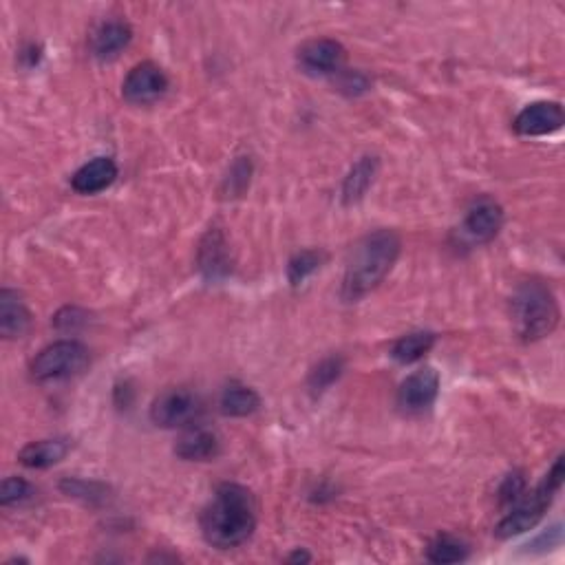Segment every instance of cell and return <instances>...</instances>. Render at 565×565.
<instances>
[{"instance_id":"4fadbf2b","label":"cell","mask_w":565,"mask_h":565,"mask_svg":"<svg viewBox=\"0 0 565 565\" xmlns=\"http://www.w3.org/2000/svg\"><path fill=\"white\" fill-rule=\"evenodd\" d=\"M133 31L122 20H109L102 23L91 36V51L98 60H115L131 45Z\"/></svg>"},{"instance_id":"ba28073f","label":"cell","mask_w":565,"mask_h":565,"mask_svg":"<svg viewBox=\"0 0 565 565\" xmlns=\"http://www.w3.org/2000/svg\"><path fill=\"white\" fill-rule=\"evenodd\" d=\"M440 393V376L431 369H420L411 373V376L402 382L398 391V404L402 411L407 413H422L433 407Z\"/></svg>"},{"instance_id":"44dd1931","label":"cell","mask_w":565,"mask_h":565,"mask_svg":"<svg viewBox=\"0 0 565 565\" xmlns=\"http://www.w3.org/2000/svg\"><path fill=\"white\" fill-rule=\"evenodd\" d=\"M468 554H471V548L462 539L451 535H440L426 550V557L433 563H460L468 559Z\"/></svg>"},{"instance_id":"603a6c76","label":"cell","mask_w":565,"mask_h":565,"mask_svg":"<svg viewBox=\"0 0 565 565\" xmlns=\"http://www.w3.org/2000/svg\"><path fill=\"white\" fill-rule=\"evenodd\" d=\"M318 268H321V254H318V252H301L290 261L287 274H290V281L294 285H298V283H303L309 274H314Z\"/></svg>"},{"instance_id":"6da1fadb","label":"cell","mask_w":565,"mask_h":565,"mask_svg":"<svg viewBox=\"0 0 565 565\" xmlns=\"http://www.w3.org/2000/svg\"><path fill=\"white\" fill-rule=\"evenodd\" d=\"M257 528V501L245 486L221 484L201 513V532L212 548L243 546Z\"/></svg>"},{"instance_id":"d4e9b609","label":"cell","mask_w":565,"mask_h":565,"mask_svg":"<svg viewBox=\"0 0 565 565\" xmlns=\"http://www.w3.org/2000/svg\"><path fill=\"white\" fill-rule=\"evenodd\" d=\"M524 490H526V482H524V477H521L519 473L515 475H510L506 477V482L504 486H501V501L504 504H515V501L524 495Z\"/></svg>"},{"instance_id":"7a4b0ae2","label":"cell","mask_w":565,"mask_h":565,"mask_svg":"<svg viewBox=\"0 0 565 565\" xmlns=\"http://www.w3.org/2000/svg\"><path fill=\"white\" fill-rule=\"evenodd\" d=\"M400 237L393 230H378L362 239L347 263L343 279L345 301H358L387 279L400 257Z\"/></svg>"},{"instance_id":"ffe728a7","label":"cell","mask_w":565,"mask_h":565,"mask_svg":"<svg viewBox=\"0 0 565 565\" xmlns=\"http://www.w3.org/2000/svg\"><path fill=\"white\" fill-rule=\"evenodd\" d=\"M435 345V334L431 332H411L402 336L391 349V356L402 365H411V362L424 358Z\"/></svg>"},{"instance_id":"8fae6325","label":"cell","mask_w":565,"mask_h":565,"mask_svg":"<svg viewBox=\"0 0 565 565\" xmlns=\"http://www.w3.org/2000/svg\"><path fill=\"white\" fill-rule=\"evenodd\" d=\"M513 126L524 137L550 135L563 126V109L559 102H535L517 115Z\"/></svg>"},{"instance_id":"2e32d148","label":"cell","mask_w":565,"mask_h":565,"mask_svg":"<svg viewBox=\"0 0 565 565\" xmlns=\"http://www.w3.org/2000/svg\"><path fill=\"white\" fill-rule=\"evenodd\" d=\"M69 449L71 444L67 440H40L27 444L25 449L20 451L18 460L29 468H49L65 460Z\"/></svg>"},{"instance_id":"8992f818","label":"cell","mask_w":565,"mask_h":565,"mask_svg":"<svg viewBox=\"0 0 565 565\" xmlns=\"http://www.w3.org/2000/svg\"><path fill=\"white\" fill-rule=\"evenodd\" d=\"M201 411V402L188 389H168L151 407V420L162 429H177L193 422Z\"/></svg>"},{"instance_id":"5b68a950","label":"cell","mask_w":565,"mask_h":565,"mask_svg":"<svg viewBox=\"0 0 565 565\" xmlns=\"http://www.w3.org/2000/svg\"><path fill=\"white\" fill-rule=\"evenodd\" d=\"M89 365V349L78 340H58L45 347L31 362V376L38 382H58L78 376Z\"/></svg>"},{"instance_id":"cb8c5ba5","label":"cell","mask_w":565,"mask_h":565,"mask_svg":"<svg viewBox=\"0 0 565 565\" xmlns=\"http://www.w3.org/2000/svg\"><path fill=\"white\" fill-rule=\"evenodd\" d=\"M340 371H343V360L340 358H327L323 360L321 365H318L312 373V378H309V385H312L314 391H323L329 385H332L334 380H338Z\"/></svg>"},{"instance_id":"277c9868","label":"cell","mask_w":565,"mask_h":565,"mask_svg":"<svg viewBox=\"0 0 565 565\" xmlns=\"http://www.w3.org/2000/svg\"><path fill=\"white\" fill-rule=\"evenodd\" d=\"M563 457H559L557 462L552 464L550 473L543 477V482L532 490V493H524L517 501L510 513L499 521L497 526V537L501 539H510L515 535H521V532H528L535 528L539 521L546 515V510L550 508V504L557 497V493L561 490L563 484Z\"/></svg>"},{"instance_id":"d6986e66","label":"cell","mask_w":565,"mask_h":565,"mask_svg":"<svg viewBox=\"0 0 565 565\" xmlns=\"http://www.w3.org/2000/svg\"><path fill=\"white\" fill-rule=\"evenodd\" d=\"M376 170H378L376 157L360 159V162L351 168V173L345 179V186H343L345 204H356L358 199L365 197L367 188L373 184V177H376Z\"/></svg>"},{"instance_id":"5bb4252c","label":"cell","mask_w":565,"mask_h":565,"mask_svg":"<svg viewBox=\"0 0 565 565\" xmlns=\"http://www.w3.org/2000/svg\"><path fill=\"white\" fill-rule=\"evenodd\" d=\"M175 453L188 462H208L219 455V437L204 426H193L181 433L175 444Z\"/></svg>"},{"instance_id":"7402d4cb","label":"cell","mask_w":565,"mask_h":565,"mask_svg":"<svg viewBox=\"0 0 565 565\" xmlns=\"http://www.w3.org/2000/svg\"><path fill=\"white\" fill-rule=\"evenodd\" d=\"M34 486H31L27 479L23 477H7L3 482V488H0V504L3 506H14V504H23V501L34 497Z\"/></svg>"},{"instance_id":"7c38bea8","label":"cell","mask_w":565,"mask_h":565,"mask_svg":"<svg viewBox=\"0 0 565 565\" xmlns=\"http://www.w3.org/2000/svg\"><path fill=\"white\" fill-rule=\"evenodd\" d=\"M115 179H117V166L113 159L95 157L71 177V186L80 195H98L102 190L109 188Z\"/></svg>"},{"instance_id":"3957f363","label":"cell","mask_w":565,"mask_h":565,"mask_svg":"<svg viewBox=\"0 0 565 565\" xmlns=\"http://www.w3.org/2000/svg\"><path fill=\"white\" fill-rule=\"evenodd\" d=\"M513 321L517 334L524 340H539L554 332L559 323L557 298L539 281L519 287L513 296Z\"/></svg>"},{"instance_id":"484cf974","label":"cell","mask_w":565,"mask_h":565,"mask_svg":"<svg viewBox=\"0 0 565 565\" xmlns=\"http://www.w3.org/2000/svg\"><path fill=\"white\" fill-rule=\"evenodd\" d=\"M290 561H309V554H305V552H296V554H292Z\"/></svg>"},{"instance_id":"ac0fdd59","label":"cell","mask_w":565,"mask_h":565,"mask_svg":"<svg viewBox=\"0 0 565 565\" xmlns=\"http://www.w3.org/2000/svg\"><path fill=\"white\" fill-rule=\"evenodd\" d=\"M259 407H261L259 393L245 385H230L221 393V411L226 415H232V418H245V415L259 411Z\"/></svg>"},{"instance_id":"52a82bcc","label":"cell","mask_w":565,"mask_h":565,"mask_svg":"<svg viewBox=\"0 0 565 565\" xmlns=\"http://www.w3.org/2000/svg\"><path fill=\"white\" fill-rule=\"evenodd\" d=\"M166 91H168L166 73L162 71V67L153 65V62H142V65H135L122 84L124 100L131 104H142V106L162 100Z\"/></svg>"},{"instance_id":"e0dca14e","label":"cell","mask_w":565,"mask_h":565,"mask_svg":"<svg viewBox=\"0 0 565 565\" xmlns=\"http://www.w3.org/2000/svg\"><path fill=\"white\" fill-rule=\"evenodd\" d=\"M228 245L223 241L221 232H208L206 239L201 241L199 250V265L208 279H217V276L228 274Z\"/></svg>"},{"instance_id":"9a60e30c","label":"cell","mask_w":565,"mask_h":565,"mask_svg":"<svg viewBox=\"0 0 565 565\" xmlns=\"http://www.w3.org/2000/svg\"><path fill=\"white\" fill-rule=\"evenodd\" d=\"M31 323L23 298L14 290L0 292V334L5 338H20Z\"/></svg>"},{"instance_id":"9c48e42d","label":"cell","mask_w":565,"mask_h":565,"mask_svg":"<svg viewBox=\"0 0 565 565\" xmlns=\"http://www.w3.org/2000/svg\"><path fill=\"white\" fill-rule=\"evenodd\" d=\"M345 60V49L332 38L309 40L298 49V65L309 76H329L340 69Z\"/></svg>"},{"instance_id":"30bf717a","label":"cell","mask_w":565,"mask_h":565,"mask_svg":"<svg viewBox=\"0 0 565 565\" xmlns=\"http://www.w3.org/2000/svg\"><path fill=\"white\" fill-rule=\"evenodd\" d=\"M501 226H504V210H501L495 199L479 197L466 212L464 230L468 237L477 243L493 241L499 234Z\"/></svg>"}]
</instances>
